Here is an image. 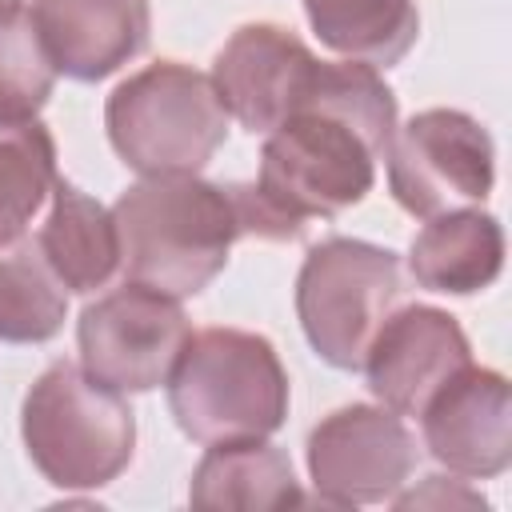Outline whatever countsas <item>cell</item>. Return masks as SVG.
Listing matches in <instances>:
<instances>
[{
    "instance_id": "6da1fadb",
    "label": "cell",
    "mask_w": 512,
    "mask_h": 512,
    "mask_svg": "<svg viewBox=\"0 0 512 512\" xmlns=\"http://www.w3.org/2000/svg\"><path fill=\"white\" fill-rule=\"evenodd\" d=\"M396 136V92L380 68L360 60H320L304 104L268 132L260 176L228 184L240 232L260 240H300L312 220L356 208L376 164Z\"/></svg>"
},
{
    "instance_id": "7a4b0ae2",
    "label": "cell",
    "mask_w": 512,
    "mask_h": 512,
    "mask_svg": "<svg viewBox=\"0 0 512 512\" xmlns=\"http://www.w3.org/2000/svg\"><path fill=\"white\" fill-rule=\"evenodd\" d=\"M112 220L124 280L176 300L204 292L244 236L228 184L200 180V172L140 176L116 196Z\"/></svg>"
},
{
    "instance_id": "3957f363",
    "label": "cell",
    "mask_w": 512,
    "mask_h": 512,
    "mask_svg": "<svg viewBox=\"0 0 512 512\" xmlns=\"http://www.w3.org/2000/svg\"><path fill=\"white\" fill-rule=\"evenodd\" d=\"M288 400L280 352L248 328L216 324L192 332L168 376V412L176 428L204 448L280 432Z\"/></svg>"
},
{
    "instance_id": "277c9868",
    "label": "cell",
    "mask_w": 512,
    "mask_h": 512,
    "mask_svg": "<svg viewBox=\"0 0 512 512\" xmlns=\"http://www.w3.org/2000/svg\"><path fill=\"white\" fill-rule=\"evenodd\" d=\"M20 436L36 472L64 492L112 484L136 456V412L124 392L72 360L48 364L20 408Z\"/></svg>"
},
{
    "instance_id": "5b68a950",
    "label": "cell",
    "mask_w": 512,
    "mask_h": 512,
    "mask_svg": "<svg viewBox=\"0 0 512 512\" xmlns=\"http://www.w3.org/2000/svg\"><path fill=\"white\" fill-rule=\"evenodd\" d=\"M104 128L112 152L140 176L200 172L228 140V112L208 72L156 60L112 88Z\"/></svg>"
},
{
    "instance_id": "8992f818",
    "label": "cell",
    "mask_w": 512,
    "mask_h": 512,
    "mask_svg": "<svg viewBox=\"0 0 512 512\" xmlns=\"http://www.w3.org/2000/svg\"><path fill=\"white\" fill-rule=\"evenodd\" d=\"M404 300L400 256L392 248L328 236L308 248L296 276V316L312 352L340 368L356 372L376 328Z\"/></svg>"
},
{
    "instance_id": "52a82bcc",
    "label": "cell",
    "mask_w": 512,
    "mask_h": 512,
    "mask_svg": "<svg viewBox=\"0 0 512 512\" xmlns=\"http://www.w3.org/2000/svg\"><path fill=\"white\" fill-rule=\"evenodd\" d=\"M388 188L408 216L480 208L496 184L488 128L460 108H424L388 144Z\"/></svg>"
},
{
    "instance_id": "ba28073f",
    "label": "cell",
    "mask_w": 512,
    "mask_h": 512,
    "mask_svg": "<svg viewBox=\"0 0 512 512\" xmlns=\"http://www.w3.org/2000/svg\"><path fill=\"white\" fill-rule=\"evenodd\" d=\"M192 324L176 296L124 280L92 300L76 320L80 368L116 392H152L168 384Z\"/></svg>"
},
{
    "instance_id": "9c48e42d",
    "label": "cell",
    "mask_w": 512,
    "mask_h": 512,
    "mask_svg": "<svg viewBox=\"0 0 512 512\" xmlns=\"http://www.w3.org/2000/svg\"><path fill=\"white\" fill-rule=\"evenodd\" d=\"M316 500L332 508L392 500L420 464V444L404 416L384 404H344L328 412L304 444Z\"/></svg>"
},
{
    "instance_id": "30bf717a",
    "label": "cell",
    "mask_w": 512,
    "mask_h": 512,
    "mask_svg": "<svg viewBox=\"0 0 512 512\" xmlns=\"http://www.w3.org/2000/svg\"><path fill=\"white\" fill-rule=\"evenodd\" d=\"M316 72L320 60L292 28L256 20L240 24L224 40L208 76L216 84L224 112L240 120L248 132L268 136L304 104Z\"/></svg>"
},
{
    "instance_id": "8fae6325",
    "label": "cell",
    "mask_w": 512,
    "mask_h": 512,
    "mask_svg": "<svg viewBox=\"0 0 512 512\" xmlns=\"http://www.w3.org/2000/svg\"><path fill=\"white\" fill-rule=\"evenodd\" d=\"M420 436L428 456L464 480L504 476L512 464V388L504 372L464 364L420 408Z\"/></svg>"
},
{
    "instance_id": "7c38bea8",
    "label": "cell",
    "mask_w": 512,
    "mask_h": 512,
    "mask_svg": "<svg viewBox=\"0 0 512 512\" xmlns=\"http://www.w3.org/2000/svg\"><path fill=\"white\" fill-rule=\"evenodd\" d=\"M472 364V344L460 320L432 304L392 308L364 352V380L372 396L396 416H420L432 392Z\"/></svg>"
},
{
    "instance_id": "4fadbf2b",
    "label": "cell",
    "mask_w": 512,
    "mask_h": 512,
    "mask_svg": "<svg viewBox=\"0 0 512 512\" xmlns=\"http://www.w3.org/2000/svg\"><path fill=\"white\" fill-rule=\"evenodd\" d=\"M32 20L56 72L80 84L124 68L152 36L148 0H32Z\"/></svg>"
},
{
    "instance_id": "5bb4252c",
    "label": "cell",
    "mask_w": 512,
    "mask_h": 512,
    "mask_svg": "<svg viewBox=\"0 0 512 512\" xmlns=\"http://www.w3.org/2000/svg\"><path fill=\"white\" fill-rule=\"evenodd\" d=\"M408 272L420 288L444 296H476L504 272V228L492 212L452 208L432 216L408 248Z\"/></svg>"
},
{
    "instance_id": "9a60e30c",
    "label": "cell",
    "mask_w": 512,
    "mask_h": 512,
    "mask_svg": "<svg viewBox=\"0 0 512 512\" xmlns=\"http://www.w3.org/2000/svg\"><path fill=\"white\" fill-rule=\"evenodd\" d=\"M48 200L52 204L36 232V244L56 280L64 284V292L88 296L96 288H108V280L120 272V236L112 208H104L100 200H92L60 176Z\"/></svg>"
},
{
    "instance_id": "2e32d148",
    "label": "cell",
    "mask_w": 512,
    "mask_h": 512,
    "mask_svg": "<svg viewBox=\"0 0 512 512\" xmlns=\"http://www.w3.org/2000/svg\"><path fill=\"white\" fill-rule=\"evenodd\" d=\"M192 508H288L304 504V492L296 484L288 452H280L268 440H236V444H212L200 464L192 468L188 484Z\"/></svg>"
},
{
    "instance_id": "e0dca14e",
    "label": "cell",
    "mask_w": 512,
    "mask_h": 512,
    "mask_svg": "<svg viewBox=\"0 0 512 512\" xmlns=\"http://www.w3.org/2000/svg\"><path fill=\"white\" fill-rule=\"evenodd\" d=\"M304 12L324 48L372 68L400 64L420 36L416 0H304Z\"/></svg>"
},
{
    "instance_id": "ac0fdd59",
    "label": "cell",
    "mask_w": 512,
    "mask_h": 512,
    "mask_svg": "<svg viewBox=\"0 0 512 512\" xmlns=\"http://www.w3.org/2000/svg\"><path fill=\"white\" fill-rule=\"evenodd\" d=\"M68 292L48 268L36 240L20 236L0 248V340L44 344L64 328Z\"/></svg>"
},
{
    "instance_id": "d6986e66",
    "label": "cell",
    "mask_w": 512,
    "mask_h": 512,
    "mask_svg": "<svg viewBox=\"0 0 512 512\" xmlns=\"http://www.w3.org/2000/svg\"><path fill=\"white\" fill-rule=\"evenodd\" d=\"M56 64L20 0L0 4V128H20L40 116L56 88Z\"/></svg>"
},
{
    "instance_id": "ffe728a7",
    "label": "cell",
    "mask_w": 512,
    "mask_h": 512,
    "mask_svg": "<svg viewBox=\"0 0 512 512\" xmlns=\"http://www.w3.org/2000/svg\"><path fill=\"white\" fill-rule=\"evenodd\" d=\"M56 176V140L40 120L0 128V248L28 232Z\"/></svg>"
},
{
    "instance_id": "44dd1931",
    "label": "cell",
    "mask_w": 512,
    "mask_h": 512,
    "mask_svg": "<svg viewBox=\"0 0 512 512\" xmlns=\"http://www.w3.org/2000/svg\"><path fill=\"white\" fill-rule=\"evenodd\" d=\"M392 504L396 508H456V504H464V508H488V500L480 496V492H472V488H464V480L452 472V476H424L412 492H396L392 496Z\"/></svg>"
},
{
    "instance_id": "7402d4cb",
    "label": "cell",
    "mask_w": 512,
    "mask_h": 512,
    "mask_svg": "<svg viewBox=\"0 0 512 512\" xmlns=\"http://www.w3.org/2000/svg\"><path fill=\"white\" fill-rule=\"evenodd\" d=\"M0 4H12V0H0Z\"/></svg>"
}]
</instances>
